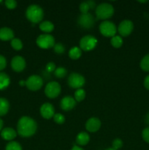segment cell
<instances>
[{
    "instance_id": "cell-1",
    "label": "cell",
    "mask_w": 149,
    "mask_h": 150,
    "mask_svg": "<svg viewBox=\"0 0 149 150\" xmlns=\"http://www.w3.org/2000/svg\"><path fill=\"white\" fill-rule=\"evenodd\" d=\"M37 125L35 120L29 117H20L17 124V132L21 137L28 138L33 136L37 131Z\"/></svg>"
},
{
    "instance_id": "cell-2",
    "label": "cell",
    "mask_w": 149,
    "mask_h": 150,
    "mask_svg": "<svg viewBox=\"0 0 149 150\" xmlns=\"http://www.w3.org/2000/svg\"><path fill=\"white\" fill-rule=\"evenodd\" d=\"M26 17L32 23H39L44 17L43 10L37 4H32L26 9Z\"/></svg>"
},
{
    "instance_id": "cell-3",
    "label": "cell",
    "mask_w": 149,
    "mask_h": 150,
    "mask_svg": "<svg viewBox=\"0 0 149 150\" xmlns=\"http://www.w3.org/2000/svg\"><path fill=\"white\" fill-rule=\"evenodd\" d=\"M114 14V7L108 3H102L96 8V16L98 19L106 20L110 18Z\"/></svg>"
},
{
    "instance_id": "cell-4",
    "label": "cell",
    "mask_w": 149,
    "mask_h": 150,
    "mask_svg": "<svg viewBox=\"0 0 149 150\" xmlns=\"http://www.w3.org/2000/svg\"><path fill=\"white\" fill-rule=\"evenodd\" d=\"M99 31L103 36L110 38L115 36L117 29L115 25L110 21H105L99 25Z\"/></svg>"
},
{
    "instance_id": "cell-5",
    "label": "cell",
    "mask_w": 149,
    "mask_h": 150,
    "mask_svg": "<svg viewBox=\"0 0 149 150\" xmlns=\"http://www.w3.org/2000/svg\"><path fill=\"white\" fill-rule=\"evenodd\" d=\"M37 45L42 49H48L53 48L55 45V39L53 37L48 34L40 35L37 38Z\"/></svg>"
},
{
    "instance_id": "cell-6",
    "label": "cell",
    "mask_w": 149,
    "mask_h": 150,
    "mask_svg": "<svg viewBox=\"0 0 149 150\" xmlns=\"http://www.w3.org/2000/svg\"><path fill=\"white\" fill-rule=\"evenodd\" d=\"M98 40L92 35H86L80 40V48L85 51H90L95 48L97 45Z\"/></svg>"
},
{
    "instance_id": "cell-7",
    "label": "cell",
    "mask_w": 149,
    "mask_h": 150,
    "mask_svg": "<svg viewBox=\"0 0 149 150\" xmlns=\"http://www.w3.org/2000/svg\"><path fill=\"white\" fill-rule=\"evenodd\" d=\"M68 84L72 89H81L82 86L85 84V78L82 75L77 73H72L68 77Z\"/></svg>"
},
{
    "instance_id": "cell-8",
    "label": "cell",
    "mask_w": 149,
    "mask_h": 150,
    "mask_svg": "<svg viewBox=\"0 0 149 150\" xmlns=\"http://www.w3.org/2000/svg\"><path fill=\"white\" fill-rule=\"evenodd\" d=\"M61 91V86L56 81L49 82L45 88V94L48 98H56L60 95Z\"/></svg>"
},
{
    "instance_id": "cell-9",
    "label": "cell",
    "mask_w": 149,
    "mask_h": 150,
    "mask_svg": "<svg viewBox=\"0 0 149 150\" xmlns=\"http://www.w3.org/2000/svg\"><path fill=\"white\" fill-rule=\"evenodd\" d=\"M43 85V80L37 75H32L26 81V86L29 90H39Z\"/></svg>"
},
{
    "instance_id": "cell-10",
    "label": "cell",
    "mask_w": 149,
    "mask_h": 150,
    "mask_svg": "<svg viewBox=\"0 0 149 150\" xmlns=\"http://www.w3.org/2000/svg\"><path fill=\"white\" fill-rule=\"evenodd\" d=\"M94 18L90 13L81 14L77 18V23L79 26L84 29H91L94 25Z\"/></svg>"
},
{
    "instance_id": "cell-11",
    "label": "cell",
    "mask_w": 149,
    "mask_h": 150,
    "mask_svg": "<svg viewBox=\"0 0 149 150\" xmlns=\"http://www.w3.org/2000/svg\"><path fill=\"white\" fill-rule=\"evenodd\" d=\"M134 29L133 22L130 20H124L119 23L118 31L122 37H127L132 32Z\"/></svg>"
},
{
    "instance_id": "cell-12",
    "label": "cell",
    "mask_w": 149,
    "mask_h": 150,
    "mask_svg": "<svg viewBox=\"0 0 149 150\" xmlns=\"http://www.w3.org/2000/svg\"><path fill=\"white\" fill-rule=\"evenodd\" d=\"M11 67L14 71L19 73L23 71L26 67V61L24 58L20 56H15L12 59Z\"/></svg>"
},
{
    "instance_id": "cell-13",
    "label": "cell",
    "mask_w": 149,
    "mask_h": 150,
    "mask_svg": "<svg viewBox=\"0 0 149 150\" xmlns=\"http://www.w3.org/2000/svg\"><path fill=\"white\" fill-rule=\"evenodd\" d=\"M40 114L45 120H49L53 117L55 114V109L53 105L49 103H45L42 104L40 107Z\"/></svg>"
},
{
    "instance_id": "cell-14",
    "label": "cell",
    "mask_w": 149,
    "mask_h": 150,
    "mask_svg": "<svg viewBox=\"0 0 149 150\" xmlns=\"http://www.w3.org/2000/svg\"><path fill=\"white\" fill-rule=\"evenodd\" d=\"M61 109L65 111H69L73 109L76 105V100L71 96H66L61 99L60 103Z\"/></svg>"
},
{
    "instance_id": "cell-15",
    "label": "cell",
    "mask_w": 149,
    "mask_h": 150,
    "mask_svg": "<svg viewBox=\"0 0 149 150\" xmlns=\"http://www.w3.org/2000/svg\"><path fill=\"white\" fill-rule=\"evenodd\" d=\"M101 127V122L96 117H91L89 119L86 123V128L91 133H95L98 131Z\"/></svg>"
},
{
    "instance_id": "cell-16",
    "label": "cell",
    "mask_w": 149,
    "mask_h": 150,
    "mask_svg": "<svg viewBox=\"0 0 149 150\" xmlns=\"http://www.w3.org/2000/svg\"><path fill=\"white\" fill-rule=\"evenodd\" d=\"M17 133L12 127H5L1 131V137L5 141H13L15 139Z\"/></svg>"
},
{
    "instance_id": "cell-17",
    "label": "cell",
    "mask_w": 149,
    "mask_h": 150,
    "mask_svg": "<svg viewBox=\"0 0 149 150\" xmlns=\"http://www.w3.org/2000/svg\"><path fill=\"white\" fill-rule=\"evenodd\" d=\"M14 38V32L10 28H0V40L2 41L12 40Z\"/></svg>"
},
{
    "instance_id": "cell-18",
    "label": "cell",
    "mask_w": 149,
    "mask_h": 150,
    "mask_svg": "<svg viewBox=\"0 0 149 150\" xmlns=\"http://www.w3.org/2000/svg\"><path fill=\"white\" fill-rule=\"evenodd\" d=\"M90 141V136L86 132H81L78 133L76 137V143L80 146H85Z\"/></svg>"
},
{
    "instance_id": "cell-19",
    "label": "cell",
    "mask_w": 149,
    "mask_h": 150,
    "mask_svg": "<svg viewBox=\"0 0 149 150\" xmlns=\"http://www.w3.org/2000/svg\"><path fill=\"white\" fill-rule=\"evenodd\" d=\"M10 109V103L6 98H0V117L6 115Z\"/></svg>"
},
{
    "instance_id": "cell-20",
    "label": "cell",
    "mask_w": 149,
    "mask_h": 150,
    "mask_svg": "<svg viewBox=\"0 0 149 150\" xmlns=\"http://www.w3.org/2000/svg\"><path fill=\"white\" fill-rule=\"evenodd\" d=\"M10 83V79L7 74L0 72V90H4L9 86Z\"/></svg>"
},
{
    "instance_id": "cell-21",
    "label": "cell",
    "mask_w": 149,
    "mask_h": 150,
    "mask_svg": "<svg viewBox=\"0 0 149 150\" xmlns=\"http://www.w3.org/2000/svg\"><path fill=\"white\" fill-rule=\"evenodd\" d=\"M39 29L45 33H50L53 31L54 25L52 22L49 21H45L39 24Z\"/></svg>"
},
{
    "instance_id": "cell-22",
    "label": "cell",
    "mask_w": 149,
    "mask_h": 150,
    "mask_svg": "<svg viewBox=\"0 0 149 150\" xmlns=\"http://www.w3.org/2000/svg\"><path fill=\"white\" fill-rule=\"evenodd\" d=\"M82 55V50L79 47H72L69 51V57L73 60L78 59Z\"/></svg>"
},
{
    "instance_id": "cell-23",
    "label": "cell",
    "mask_w": 149,
    "mask_h": 150,
    "mask_svg": "<svg viewBox=\"0 0 149 150\" xmlns=\"http://www.w3.org/2000/svg\"><path fill=\"white\" fill-rule=\"evenodd\" d=\"M140 68L145 72H149V54H146L140 61Z\"/></svg>"
},
{
    "instance_id": "cell-24",
    "label": "cell",
    "mask_w": 149,
    "mask_h": 150,
    "mask_svg": "<svg viewBox=\"0 0 149 150\" xmlns=\"http://www.w3.org/2000/svg\"><path fill=\"white\" fill-rule=\"evenodd\" d=\"M111 45L115 48H119L120 47H121V45H123V39L121 36H118V35H115V36L112 37V39L110 40Z\"/></svg>"
},
{
    "instance_id": "cell-25",
    "label": "cell",
    "mask_w": 149,
    "mask_h": 150,
    "mask_svg": "<svg viewBox=\"0 0 149 150\" xmlns=\"http://www.w3.org/2000/svg\"><path fill=\"white\" fill-rule=\"evenodd\" d=\"M86 98V92L83 89H78L74 92V100L77 102H81Z\"/></svg>"
},
{
    "instance_id": "cell-26",
    "label": "cell",
    "mask_w": 149,
    "mask_h": 150,
    "mask_svg": "<svg viewBox=\"0 0 149 150\" xmlns=\"http://www.w3.org/2000/svg\"><path fill=\"white\" fill-rule=\"evenodd\" d=\"M11 46L16 51H20L23 48V42L18 38H13L11 40Z\"/></svg>"
},
{
    "instance_id": "cell-27",
    "label": "cell",
    "mask_w": 149,
    "mask_h": 150,
    "mask_svg": "<svg viewBox=\"0 0 149 150\" xmlns=\"http://www.w3.org/2000/svg\"><path fill=\"white\" fill-rule=\"evenodd\" d=\"M5 150H23L22 146L18 142H10L6 145Z\"/></svg>"
},
{
    "instance_id": "cell-28",
    "label": "cell",
    "mask_w": 149,
    "mask_h": 150,
    "mask_svg": "<svg viewBox=\"0 0 149 150\" xmlns=\"http://www.w3.org/2000/svg\"><path fill=\"white\" fill-rule=\"evenodd\" d=\"M67 74V69H65L64 67H59L58 68H56L54 71V75L56 78H58V79H62V78H64Z\"/></svg>"
},
{
    "instance_id": "cell-29",
    "label": "cell",
    "mask_w": 149,
    "mask_h": 150,
    "mask_svg": "<svg viewBox=\"0 0 149 150\" xmlns=\"http://www.w3.org/2000/svg\"><path fill=\"white\" fill-rule=\"evenodd\" d=\"M53 120L56 124L61 125L64 124L65 122V117L61 114H56L53 116Z\"/></svg>"
},
{
    "instance_id": "cell-30",
    "label": "cell",
    "mask_w": 149,
    "mask_h": 150,
    "mask_svg": "<svg viewBox=\"0 0 149 150\" xmlns=\"http://www.w3.org/2000/svg\"><path fill=\"white\" fill-rule=\"evenodd\" d=\"M53 50L55 51V53L58 54H64V51H65V47L63 44L61 43H56L53 46Z\"/></svg>"
},
{
    "instance_id": "cell-31",
    "label": "cell",
    "mask_w": 149,
    "mask_h": 150,
    "mask_svg": "<svg viewBox=\"0 0 149 150\" xmlns=\"http://www.w3.org/2000/svg\"><path fill=\"white\" fill-rule=\"evenodd\" d=\"M79 8H80V10L82 14L89 13V10H90V7H89V5L87 1H83V2H82L80 4V7Z\"/></svg>"
},
{
    "instance_id": "cell-32",
    "label": "cell",
    "mask_w": 149,
    "mask_h": 150,
    "mask_svg": "<svg viewBox=\"0 0 149 150\" xmlns=\"http://www.w3.org/2000/svg\"><path fill=\"white\" fill-rule=\"evenodd\" d=\"M112 149L118 150L119 149H121L123 146V142L121 139H114L113 142L112 143Z\"/></svg>"
},
{
    "instance_id": "cell-33",
    "label": "cell",
    "mask_w": 149,
    "mask_h": 150,
    "mask_svg": "<svg viewBox=\"0 0 149 150\" xmlns=\"http://www.w3.org/2000/svg\"><path fill=\"white\" fill-rule=\"evenodd\" d=\"M4 4H5L6 7L10 10H13L17 7V1L15 0H6L4 1Z\"/></svg>"
},
{
    "instance_id": "cell-34",
    "label": "cell",
    "mask_w": 149,
    "mask_h": 150,
    "mask_svg": "<svg viewBox=\"0 0 149 150\" xmlns=\"http://www.w3.org/2000/svg\"><path fill=\"white\" fill-rule=\"evenodd\" d=\"M142 138L146 143L149 144V127L143 129L142 131Z\"/></svg>"
},
{
    "instance_id": "cell-35",
    "label": "cell",
    "mask_w": 149,
    "mask_h": 150,
    "mask_svg": "<svg viewBox=\"0 0 149 150\" xmlns=\"http://www.w3.org/2000/svg\"><path fill=\"white\" fill-rule=\"evenodd\" d=\"M7 66V60L6 58L2 55H0V71L4 70Z\"/></svg>"
},
{
    "instance_id": "cell-36",
    "label": "cell",
    "mask_w": 149,
    "mask_h": 150,
    "mask_svg": "<svg viewBox=\"0 0 149 150\" xmlns=\"http://www.w3.org/2000/svg\"><path fill=\"white\" fill-rule=\"evenodd\" d=\"M45 69H46V71L48 72V73H51V72H54L56 68V64H54L53 62H49L47 64L46 67H45Z\"/></svg>"
},
{
    "instance_id": "cell-37",
    "label": "cell",
    "mask_w": 149,
    "mask_h": 150,
    "mask_svg": "<svg viewBox=\"0 0 149 150\" xmlns=\"http://www.w3.org/2000/svg\"><path fill=\"white\" fill-rule=\"evenodd\" d=\"M143 84H144L145 88L148 90H149V75L146 76L144 79V81H143Z\"/></svg>"
},
{
    "instance_id": "cell-38",
    "label": "cell",
    "mask_w": 149,
    "mask_h": 150,
    "mask_svg": "<svg viewBox=\"0 0 149 150\" xmlns=\"http://www.w3.org/2000/svg\"><path fill=\"white\" fill-rule=\"evenodd\" d=\"M87 2L89 4L90 9H93L96 7V3H95L94 1H87Z\"/></svg>"
},
{
    "instance_id": "cell-39",
    "label": "cell",
    "mask_w": 149,
    "mask_h": 150,
    "mask_svg": "<svg viewBox=\"0 0 149 150\" xmlns=\"http://www.w3.org/2000/svg\"><path fill=\"white\" fill-rule=\"evenodd\" d=\"M145 123L149 127V111L146 114L145 117Z\"/></svg>"
},
{
    "instance_id": "cell-40",
    "label": "cell",
    "mask_w": 149,
    "mask_h": 150,
    "mask_svg": "<svg viewBox=\"0 0 149 150\" xmlns=\"http://www.w3.org/2000/svg\"><path fill=\"white\" fill-rule=\"evenodd\" d=\"M71 150H84V149H83V148L80 147V146H77V145H74V146H73V147L72 148Z\"/></svg>"
},
{
    "instance_id": "cell-41",
    "label": "cell",
    "mask_w": 149,
    "mask_h": 150,
    "mask_svg": "<svg viewBox=\"0 0 149 150\" xmlns=\"http://www.w3.org/2000/svg\"><path fill=\"white\" fill-rule=\"evenodd\" d=\"M3 125H4V122L0 118V131H1L3 129Z\"/></svg>"
},
{
    "instance_id": "cell-42",
    "label": "cell",
    "mask_w": 149,
    "mask_h": 150,
    "mask_svg": "<svg viewBox=\"0 0 149 150\" xmlns=\"http://www.w3.org/2000/svg\"><path fill=\"white\" fill-rule=\"evenodd\" d=\"M19 84H20V86H25V85H26V81H19Z\"/></svg>"
},
{
    "instance_id": "cell-43",
    "label": "cell",
    "mask_w": 149,
    "mask_h": 150,
    "mask_svg": "<svg viewBox=\"0 0 149 150\" xmlns=\"http://www.w3.org/2000/svg\"><path fill=\"white\" fill-rule=\"evenodd\" d=\"M139 2H140V3H146V2H148V1H139Z\"/></svg>"
},
{
    "instance_id": "cell-44",
    "label": "cell",
    "mask_w": 149,
    "mask_h": 150,
    "mask_svg": "<svg viewBox=\"0 0 149 150\" xmlns=\"http://www.w3.org/2000/svg\"><path fill=\"white\" fill-rule=\"evenodd\" d=\"M105 150H115V149H112V148H108V149H105Z\"/></svg>"
},
{
    "instance_id": "cell-45",
    "label": "cell",
    "mask_w": 149,
    "mask_h": 150,
    "mask_svg": "<svg viewBox=\"0 0 149 150\" xmlns=\"http://www.w3.org/2000/svg\"><path fill=\"white\" fill-rule=\"evenodd\" d=\"M1 2H2V1H1V0H0V3Z\"/></svg>"
}]
</instances>
